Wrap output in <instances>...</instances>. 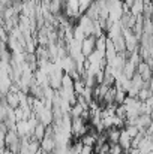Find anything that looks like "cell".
Instances as JSON below:
<instances>
[{
    "instance_id": "1",
    "label": "cell",
    "mask_w": 153,
    "mask_h": 154,
    "mask_svg": "<svg viewBox=\"0 0 153 154\" xmlns=\"http://www.w3.org/2000/svg\"><path fill=\"white\" fill-rule=\"evenodd\" d=\"M105 135H107V142L108 144H117L119 142V136H120V129L108 127V129H105Z\"/></svg>"
},
{
    "instance_id": "2",
    "label": "cell",
    "mask_w": 153,
    "mask_h": 154,
    "mask_svg": "<svg viewBox=\"0 0 153 154\" xmlns=\"http://www.w3.org/2000/svg\"><path fill=\"white\" fill-rule=\"evenodd\" d=\"M131 139H132V138L125 132V129H120V136H119V142H117V144L122 147L123 151H126V150L131 147Z\"/></svg>"
},
{
    "instance_id": "3",
    "label": "cell",
    "mask_w": 153,
    "mask_h": 154,
    "mask_svg": "<svg viewBox=\"0 0 153 154\" xmlns=\"http://www.w3.org/2000/svg\"><path fill=\"white\" fill-rule=\"evenodd\" d=\"M39 144H41V150L42 151H53L54 147H56V142H54L53 136H44L39 141Z\"/></svg>"
},
{
    "instance_id": "4",
    "label": "cell",
    "mask_w": 153,
    "mask_h": 154,
    "mask_svg": "<svg viewBox=\"0 0 153 154\" xmlns=\"http://www.w3.org/2000/svg\"><path fill=\"white\" fill-rule=\"evenodd\" d=\"M44 135H45V126L38 121V124H36L35 129H33V138H35L36 141H41V139L44 138Z\"/></svg>"
},
{
    "instance_id": "5",
    "label": "cell",
    "mask_w": 153,
    "mask_h": 154,
    "mask_svg": "<svg viewBox=\"0 0 153 154\" xmlns=\"http://www.w3.org/2000/svg\"><path fill=\"white\" fill-rule=\"evenodd\" d=\"M123 129H125V132H126L131 138L137 136V135H138V132H140V130H138L134 124H125V127H123Z\"/></svg>"
}]
</instances>
